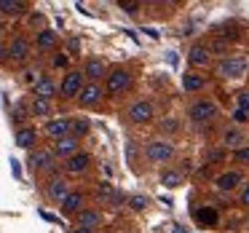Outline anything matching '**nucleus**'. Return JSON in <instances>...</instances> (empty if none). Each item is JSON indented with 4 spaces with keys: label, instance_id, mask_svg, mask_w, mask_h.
Instances as JSON below:
<instances>
[{
    "label": "nucleus",
    "instance_id": "30",
    "mask_svg": "<svg viewBox=\"0 0 249 233\" xmlns=\"http://www.w3.org/2000/svg\"><path fill=\"white\" fill-rule=\"evenodd\" d=\"M236 102H238V110H244V113H249V91H241L236 97Z\"/></svg>",
    "mask_w": 249,
    "mask_h": 233
},
{
    "label": "nucleus",
    "instance_id": "23",
    "mask_svg": "<svg viewBox=\"0 0 249 233\" xmlns=\"http://www.w3.org/2000/svg\"><path fill=\"white\" fill-rule=\"evenodd\" d=\"M182 89L185 91H201V89H204V78L188 72V75H182Z\"/></svg>",
    "mask_w": 249,
    "mask_h": 233
},
{
    "label": "nucleus",
    "instance_id": "11",
    "mask_svg": "<svg viewBox=\"0 0 249 233\" xmlns=\"http://www.w3.org/2000/svg\"><path fill=\"white\" fill-rule=\"evenodd\" d=\"M89 163H91V156H89V153H75V156H70L65 161V169L70 174H81L89 169Z\"/></svg>",
    "mask_w": 249,
    "mask_h": 233
},
{
    "label": "nucleus",
    "instance_id": "12",
    "mask_svg": "<svg viewBox=\"0 0 249 233\" xmlns=\"http://www.w3.org/2000/svg\"><path fill=\"white\" fill-rule=\"evenodd\" d=\"M99 212L97 209H81L75 215V222H78V228H86V231H91V228H97L99 225Z\"/></svg>",
    "mask_w": 249,
    "mask_h": 233
},
{
    "label": "nucleus",
    "instance_id": "19",
    "mask_svg": "<svg viewBox=\"0 0 249 233\" xmlns=\"http://www.w3.org/2000/svg\"><path fill=\"white\" fill-rule=\"evenodd\" d=\"M238 182H241V174H238V172H225V174L217 177V188H220V190H233Z\"/></svg>",
    "mask_w": 249,
    "mask_h": 233
},
{
    "label": "nucleus",
    "instance_id": "7",
    "mask_svg": "<svg viewBox=\"0 0 249 233\" xmlns=\"http://www.w3.org/2000/svg\"><path fill=\"white\" fill-rule=\"evenodd\" d=\"M46 134L51 137V140H62V137L70 134V121L67 118H51L49 124H46Z\"/></svg>",
    "mask_w": 249,
    "mask_h": 233
},
{
    "label": "nucleus",
    "instance_id": "40",
    "mask_svg": "<svg viewBox=\"0 0 249 233\" xmlns=\"http://www.w3.org/2000/svg\"><path fill=\"white\" fill-rule=\"evenodd\" d=\"M163 129H169V131H174V129H177V121H166V124H163Z\"/></svg>",
    "mask_w": 249,
    "mask_h": 233
},
{
    "label": "nucleus",
    "instance_id": "20",
    "mask_svg": "<svg viewBox=\"0 0 249 233\" xmlns=\"http://www.w3.org/2000/svg\"><path fill=\"white\" fill-rule=\"evenodd\" d=\"M97 193H99V198L107 201V204H118V201H121V193H118V190H115L110 182H99Z\"/></svg>",
    "mask_w": 249,
    "mask_h": 233
},
{
    "label": "nucleus",
    "instance_id": "32",
    "mask_svg": "<svg viewBox=\"0 0 249 233\" xmlns=\"http://www.w3.org/2000/svg\"><path fill=\"white\" fill-rule=\"evenodd\" d=\"M222 156H225V153H222V147H212V150H206V161H209V163L220 161Z\"/></svg>",
    "mask_w": 249,
    "mask_h": 233
},
{
    "label": "nucleus",
    "instance_id": "39",
    "mask_svg": "<svg viewBox=\"0 0 249 233\" xmlns=\"http://www.w3.org/2000/svg\"><path fill=\"white\" fill-rule=\"evenodd\" d=\"M241 204H247V206H249V188H244V193H241Z\"/></svg>",
    "mask_w": 249,
    "mask_h": 233
},
{
    "label": "nucleus",
    "instance_id": "37",
    "mask_svg": "<svg viewBox=\"0 0 249 233\" xmlns=\"http://www.w3.org/2000/svg\"><path fill=\"white\" fill-rule=\"evenodd\" d=\"M121 8H124L126 14H134L137 8H140V3H121Z\"/></svg>",
    "mask_w": 249,
    "mask_h": 233
},
{
    "label": "nucleus",
    "instance_id": "2",
    "mask_svg": "<svg viewBox=\"0 0 249 233\" xmlns=\"http://www.w3.org/2000/svg\"><path fill=\"white\" fill-rule=\"evenodd\" d=\"M214 115H217V105L209 102V99H201V102H196L190 108V121H196V124H206Z\"/></svg>",
    "mask_w": 249,
    "mask_h": 233
},
{
    "label": "nucleus",
    "instance_id": "36",
    "mask_svg": "<svg viewBox=\"0 0 249 233\" xmlns=\"http://www.w3.org/2000/svg\"><path fill=\"white\" fill-rule=\"evenodd\" d=\"M24 81L35 86V83H38V72H35V70H27V72H24Z\"/></svg>",
    "mask_w": 249,
    "mask_h": 233
},
{
    "label": "nucleus",
    "instance_id": "26",
    "mask_svg": "<svg viewBox=\"0 0 249 233\" xmlns=\"http://www.w3.org/2000/svg\"><path fill=\"white\" fill-rule=\"evenodd\" d=\"M51 113V102L49 99H33V115H38V118H43V115Z\"/></svg>",
    "mask_w": 249,
    "mask_h": 233
},
{
    "label": "nucleus",
    "instance_id": "3",
    "mask_svg": "<svg viewBox=\"0 0 249 233\" xmlns=\"http://www.w3.org/2000/svg\"><path fill=\"white\" fill-rule=\"evenodd\" d=\"M247 72V59L244 56H228L220 62V75L225 78H241Z\"/></svg>",
    "mask_w": 249,
    "mask_h": 233
},
{
    "label": "nucleus",
    "instance_id": "28",
    "mask_svg": "<svg viewBox=\"0 0 249 233\" xmlns=\"http://www.w3.org/2000/svg\"><path fill=\"white\" fill-rule=\"evenodd\" d=\"M161 182L166 185V188H177V185L182 182V177H179V172H163L161 174Z\"/></svg>",
    "mask_w": 249,
    "mask_h": 233
},
{
    "label": "nucleus",
    "instance_id": "25",
    "mask_svg": "<svg viewBox=\"0 0 249 233\" xmlns=\"http://www.w3.org/2000/svg\"><path fill=\"white\" fill-rule=\"evenodd\" d=\"M35 43H38V49H51V46L56 43V33L54 30H40Z\"/></svg>",
    "mask_w": 249,
    "mask_h": 233
},
{
    "label": "nucleus",
    "instance_id": "17",
    "mask_svg": "<svg viewBox=\"0 0 249 233\" xmlns=\"http://www.w3.org/2000/svg\"><path fill=\"white\" fill-rule=\"evenodd\" d=\"M0 11L8 14V17H19V14L27 11V3L24 0H0Z\"/></svg>",
    "mask_w": 249,
    "mask_h": 233
},
{
    "label": "nucleus",
    "instance_id": "15",
    "mask_svg": "<svg viewBox=\"0 0 249 233\" xmlns=\"http://www.w3.org/2000/svg\"><path fill=\"white\" fill-rule=\"evenodd\" d=\"M81 204H83V193H67L62 198V212L65 215H78L81 212Z\"/></svg>",
    "mask_w": 249,
    "mask_h": 233
},
{
    "label": "nucleus",
    "instance_id": "27",
    "mask_svg": "<svg viewBox=\"0 0 249 233\" xmlns=\"http://www.w3.org/2000/svg\"><path fill=\"white\" fill-rule=\"evenodd\" d=\"M241 131H236V129H228L225 131V147H236L238 150V145H241Z\"/></svg>",
    "mask_w": 249,
    "mask_h": 233
},
{
    "label": "nucleus",
    "instance_id": "22",
    "mask_svg": "<svg viewBox=\"0 0 249 233\" xmlns=\"http://www.w3.org/2000/svg\"><path fill=\"white\" fill-rule=\"evenodd\" d=\"M196 220L201 222V225H217V212L212 209V206H201V209H196Z\"/></svg>",
    "mask_w": 249,
    "mask_h": 233
},
{
    "label": "nucleus",
    "instance_id": "16",
    "mask_svg": "<svg viewBox=\"0 0 249 233\" xmlns=\"http://www.w3.org/2000/svg\"><path fill=\"white\" fill-rule=\"evenodd\" d=\"M51 158H54V153H49V150H35L33 156L27 158V161H30V169H51Z\"/></svg>",
    "mask_w": 249,
    "mask_h": 233
},
{
    "label": "nucleus",
    "instance_id": "24",
    "mask_svg": "<svg viewBox=\"0 0 249 233\" xmlns=\"http://www.w3.org/2000/svg\"><path fill=\"white\" fill-rule=\"evenodd\" d=\"M83 75H89V78H91V83H94L97 78L105 75V65L99 59H89L86 62V72H83Z\"/></svg>",
    "mask_w": 249,
    "mask_h": 233
},
{
    "label": "nucleus",
    "instance_id": "10",
    "mask_svg": "<svg viewBox=\"0 0 249 233\" xmlns=\"http://www.w3.org/2000/svg\"><path fill=\"white\" fill-rule=\"evenodd\" d=\"M54 153H56V156H65V158L75 156V153H78V137L67 134V137H62V140H56L54 142Z\"/></svg>",
    "mask_w": 249,
    "mask_h": 233
},
{
    "label": "nucleus",
    "instance_id": "18",
    "mask_svg": "<svg viewBox=\"0 0 249 233\" xmlns=\"http://www.w3.org/2000/svg\"><path fill=\"white\" fill-rule=\"evenodd\" d=\"M35 140H38V131H35L33 126H24V129L17 131V145L19 147H33Z\"/></svg>",
    "mask_w": 249,
    "mask_h": 233
},
{
    "label": "nucleus",
    "instance_id": "13",
    "mask_svg": "<svg viewBox=\"0 0 249 233\" xmlns=\"http://www.w3.org/2000/svg\"><path fill=\"white\" fill-rule=\"evenodd\" d=\"M27 54H30L27 38H14L11 46H8V56H11V59H17V62H22V59H27Z\"/></svg>",
    "mask_w": 249,
    "mask_h": 233
},
{
    "label": "nucleus",
    "instance_id": "6",
    "mask_svg": "<svg viewBox=\"0 0 249 233\" xmlns=\"http://www.w3.org/2000/svg\"><path fill=\"white\" fill-rule=\"evenodd\" d=\"M99 99H102V86H99V83H83V89L78 91V102H81L83 108H91Z\"/></svg>",
    "mask_w": 249,
    "mask_h": 233
},
{
    "label": "nucleus",
    "instance_id": "8",
    "mask_svg": "<svg viewBox=\"0 0 249 233\" xmlns=\"http://www.w3.org/2000/svg\"><path fill=\"white\" fill-rule=\"evenodd\" d=\"M129 118L134 121V124H147V121L153 118V105L150 102H134L129 108Z\"/></svg>",
    "mask_w": 249,
    "mask_h": 233
},
{
    "label": "nucleus",
    "instance_id": "33",
    "mask_svg": "<svg viewBox=\"0 0 249 233\" xmlns=\"http://www.w3.org/2000/svg\"><path fill=\"white\" fill-rule=\"evenodd\" d=\"M233 158H236L238 163H249V147H238L236 156H233Z\"/></svg>",
    "mask_w": 249,
    "mask_h": 233
},
{
    "label": "nucleus",
    "instance_id": "5",
    "mask_svg": "<svg viewBox=\"0 0 249 233\" xmlns=\"http://www.w3.org/2000/svg\"><path fill=\"white\" fill-rule=\"evenodd\" d=\"M131 86V75L126 70H113L107 75V91L110 94H121Z\"/></svg>",
    "mask_w": 249,
    "mask_h": 233
},
{
    "label": "nucleus",
    "instance_id": "38",
    "mask_svg": "<svg viewBox=\"0 0 249 233\" xmlns=\"http://www.w3.org/2000/svg\"><path fill=\"white\" fill-rule=\"evenodd\" d=\"M54 65H56V67H65V65H67V56H56Z\"/></svg>",
    "mask_w": 249,
    "mask_h": 233
},
{
    "label": "nucleus",
    "instance_id": "42",
    "mask_svg": "<svg viewBox=\"0 0 249 233\" xmlns=\"http://www.w3.org/2000/svg\"><path fill=\"white\" fill-rule=\"evenodd\" d=\"M72 233H91V231H86V228H75Z\"/></svg>",
    "mask_w": 249,
    "mask_h": 233
},
{
    "label": "nucleus",
    "instance_id": "21",
    "mask_svg": "<svg viewBox=\"0 0 249 233\" xmlns=\"http://www.w3.org/2000/svg\"><path fill=\"white\" fill-rule=\"evenodd\" d=\"M67 193H70V190H67V182H65V179L56 177V179H51V182H49V196H51L54 201H62Z\"/></svg>",
    "mask_w": 249,
    "mask_h": 233
},
{
    "label": "nucleus",
    "instance_id": "9",
    "mask_svg": "<svg viewBox=\"0 0 249 233\" xmlns=\"http://www.w3.org/2000/svg\"><path fill=\"white\" fill-rule=\"evenodd\" d=\"M33 91H35V99H49L51 102V97L56 94V83L51 81V75H43V78H38V83L33 86Z\"/></svg>",
    "mask_w": 249,
    "mask_h": 233
},
{
    "label": "nucleus",
    "instance_id": "34",
    "mask_svg": "<svg viewBox=\"0 0 249 233\" xmlns=\"http://www.w3.org/2000/svg\"><path fill=\"white\" fill-rule=\"evenodd\" d=\"M206 49H209V54H212V51L222 54V51H225V40H212V46H206Z\"/></svg>",
    "mask_w": 249,
    "mask_h": 233
},
{
    "label": "nucleus",
    "instance_id": "35",
    "mask_svg": "<svg viewBox=\"0 0 249 233\" xmlns=\"http://www.w3.org/2000/svg\"><path fill=\"white\" fill-rule=\"evenodd\" d=\"M233 121H236V124H247V121H249V113H244V110H236V113H233Z\"/></svg>",
    "mask_w": 249,
    "mask_h": 233
},
{
    "label": "nucleus",
    "instance_id": "4",
    "mask_svg": "<svg viewBox=\"0 0 249 233\" xmlns=\"http://www.w3.org/2000/svg\"><path fill=\"white\" fill-rule=\"evenodd\" d=\"M83 89V72H67L65 75V81H62V86H59V91H62V97L65 99H72V97H78V91Z\"/></svg>",
    "mask_w": 249,
    "mask_h": 233
},
{
    "label": "nucleus",
    "instance_id": "31",
    "mask_svg": "<svg viewBox=\"0 0 249 233\" xmlns=\"http://www.w3.org/2000/svg\"><path fill=\"white\" fill-rule=\"evenodd\" d=\"M145 204H147L145 196H131V198H129V206H131V209H137V212L145 209Z\"/></svg>",
    "mask_w": 249,
    "mask_h": 233
},
{
    "label": "nucleus",
    "instance_id": "1",
    "mask_svg": "<svg viewBox=\"0 0 249 233\" xmlns=\"http://www.w3.org/2000/svg\"><path fill=\"white\" fill-rule=\"evenodd\" d=\"M147 158L150 161H156V163H163V161H169V158L174 156V147L169 145V142H163V140H153V142H147Z\"/></svg>",
    "mask_w": 249,
    "mask_h": 233
},
{
    "label": "nucleus",
    "instance_id": "41",
    "mask_svg": "<svg viewBox=\"0 0 249 233\" xmlns=\"http://www.w3.org/2000/svg\"><path fill=\"white\" fill-rule=\"evenodd\" d=\"M172 233H185V228H182V225H174V228H172Z\"/></svg>",
    "mask_w": 249,
    "mask_h": 233
},
{
    "label": "nucleus",
    "instance_id": "29",
    "mask_svg": "<svg viewBox=\"0 0 249 233\" xmlns=\"http://www.w3.org/2000/svg\"><path fill=\"white\" fill-rule=\"evenodd\" d=\"M70 131H72V137H81V134H86V131H89V124L83 118L70 121Z\"/></svg>",
    "mask_w": 249,
    "mask_h": 233
},
{
    "label": "nucleus",
    "instance_id": "14",
    "mask_svg": "<svg viewBox=\"0 0 249 233\" xmlns=\"http://www.w3.org/2000/svg\"><path fill=\"white\" fill-rule=\"evenodd\" d=\"M188 59H190V65H196V67H206L209 65V49H206L204 43H196L193 49H190Z\"/></svg>",
    "mask_w": 249,
    "mask_h": 233
}]
</instances>
